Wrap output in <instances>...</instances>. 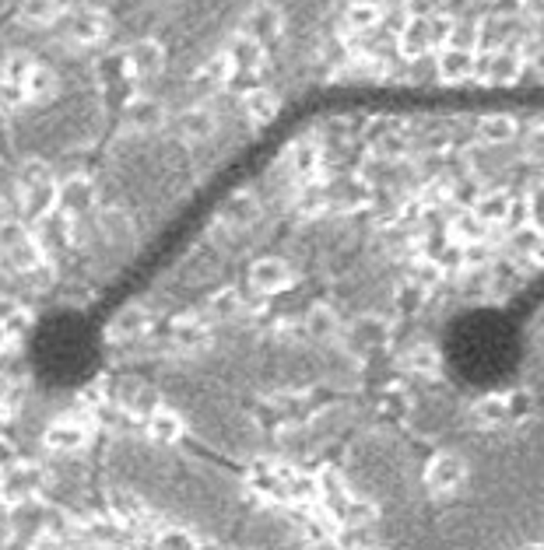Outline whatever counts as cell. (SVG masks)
<instances>
[{
    "mask_svg": "<svg viewBox=\"0 0 544 550\" xmlns=\"http://www.w3.org/2000/svg\"><path fill=\"white\" fill-rule=\"evenodd\" d=\"M463 473H467V467H463L461 456H439V459H432V467H429V487L432 491H453L457 484L463 480Z\"/></svg>",
    "mask_w": 544,
    "mask_h": 550,
    "instance_id": "1",
    "label": "cell"
}]
</instances>
